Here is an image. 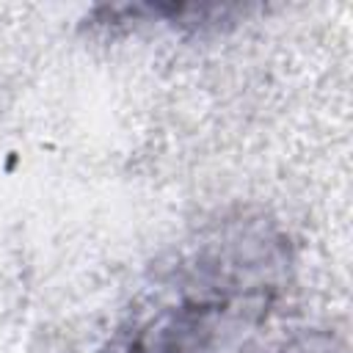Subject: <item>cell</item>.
I'll use <instances>...</instances> for the list:
<instances>
[{
	"label": "cell",
	"instance_id": "6da1fadb",
	"mask_svg": "<svg viewBox=\"0 0 353 353\" xmlns=\"http://www.w3.org/2000/svg\"><path fill=\"white\" fill-rule=\"evenodd\" d=\"M279 259L268 234L226 232L201 243L113 353H234L273 303Z\"/></svg>",
	"mask_w": 353,
	"mask_h": 353
}]
</instances>
